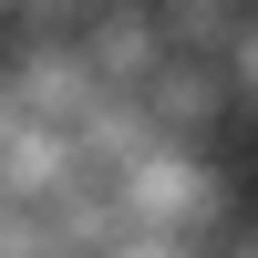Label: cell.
Wrapping results in <instances>:
<instances>
[{
	"instance_id": "3957f363",
	"label": "cell",
	"mask_w": 258,
	"mask_h": 258,
	"mask_svg": "<svg viewBox=\"0 0 258 258\" xmlns=\"http://www.w3.org/2000/svg\"><path fill=\"white\" fill-rule=\"evenodd\" d=\"M217 62H227V93H238V114H258V11H248V31L227 41Z\"/></svg>"
},
{
	"instance_id": "277c9868",
	"label": "cell",
	"mask_w": 258,
	"mask_h": 258,
	"mask_svg": "<svg viewBox=\"0 0 258 258\" xmlns=\"http://www.w3.org/2000/svg\"><path fill=\"white\" fill-rule=\"evenodd\" d=\"M207 258H258V217H227L217 238H207Z\"/></svg>"
},
{
	"instance_id": "6da1fadb",
	"label": "cell",
	"mask_w": 258,
	"mask_h": 258,
	"mask_svg": "<svg viewBox=\"0 0 258 258\" xmlns=\"http://www.w3.org/2000/svg\"><path fill=\"white\" fill-rule=\"evenodd\" d=\"M135 103H145V114H155L176 145H207L227 114H238V93H227V62H207V52H165L155 73H145V93H135Z\"/></svg>"
},
{
	"instance_id": "7a4b0ae2",
	"label": "cell",
	"mask_w": 258,
	"mask_h": 258,
	"mask_svg": "<svg viewBox=\"0 0 258 258\" xmlns=\"http://www.w3.org/2000/svg\"><path fill=\"white\" fill-rule=\"evenodd\" d=\"M155 11H165V41H176V52H207V62H217L227 41L248 31L258 0H155Z\"/></svg>"
}]
</instances>
